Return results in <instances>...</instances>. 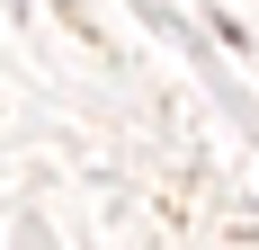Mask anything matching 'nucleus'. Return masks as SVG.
<instances>
[]
</instances>
